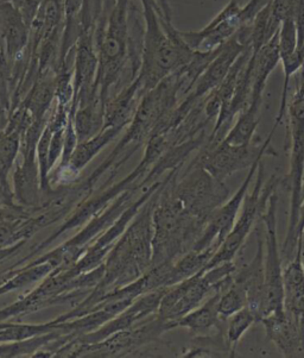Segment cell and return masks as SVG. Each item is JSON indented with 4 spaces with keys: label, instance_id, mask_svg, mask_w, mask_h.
Wrapping results in <instances>:
<instances>
[{
    "label": "cell",
    "instance_id": "cell-1",
    "mask_svg": "<svg viewBox=\"0 0 304 358\" xmlns=\"http://www.w3.org/2000/svg\"><path fill=\"white\" fill-rule=\"evenodd\" d=\"M145 20L142 64L138 76L139 92L144 96L168 76L193 60L195 52L182 38L178 29L163 17L154 0H140Z\"/></svg>",
    "mask_w": 304,
    "mask_h": 358
},
{
    "label": "cell",
    "instance_id": "cell-2",
    "mask_svg": "<svg viewBox=\"0 0 304 358\" xmlns=\"http://www.w3.org/2000/svg\"><path fill=\"white\" fill-rule=\"evenodd\" d=\"M289 171L287 185L290 192L289 223L282 256L293 259L298 241V222L304 181V79L288 103Z\"/></svg>",
    "mask_w": 304,
    "mask_h": 358
},
{
    "label": "cell",
    "instance_id": "cell-3",
    "mask_svg": "<svg viewBox=\"0 0 304 358\" xmlns=\"http://www.w3.org/2000/svg\"><path fill=\"white\" fill-rule=\"evenodd\" d=\"M281 179L276 176H271L268 182L265 183V166L261 159L257 171V181L254 183L252 191L246 195L233 229L222 241L220 247L217 248L203 271L217 267L222 263L231 262L236 259V256L239 255V252L243 250L247 237L252 232L258 220H261V215L269 203L270 196L278 191Z\"/></svg>",
    "mask_w": 304,
    "mask_h": 358
},
{
    "label": "cell",
    "instance_id": "cell-4",
    "mask_svg": "<svg viewBox=\"0 0 304 358\" xmlns=\"http://www.w3.org/2000/svg\"><path fill=\"white\" fill-rule=\"evenodd\" d=\"M278 127L273 124L266 140L256 145L254 142L246 145H233L225 141H207L200 154L191 164L205 168L215 179L225 182L226 179L237 171L249 169L259 156H277L271 148V141Z\"/></svg>",
    "mask_w": 304,
    "mask_h": 358
},
{
    "label": "cell",
    "instance_id": "cell-5",
    "mask_svg": "<svg viewBox=\"0 0 304 358\" xmlns=\"http://www.w3.org/2000/svg\"><path fill=\"white\" fill-rule=\"evenodd\" d=\"M173 192L187 211L207 222L229 195V188L224 181L215 179L205 168L195 164H190L180 182L174 180Z\"/></svg>",
    "mask_w": 304,
    "mask_h": 358
},
{
    "label": "cell",
    "instance_id": "cell-6",
    "mask_svg": "<svg viewBox=\"0 0 304 358\" xmlns=\"http://www.w3.org/2000/svg\"><path fill=\"white\" fill-rule=\"evenodd\" d=\"M277 205L278 192L276 191L270 196L266 210L261 219L265 227V301L263 318L284 307L282 251L277 239Z\"/></svg>",
    "mask_w": 304,
    "mask_h": 358
},
{
    "label": "cell",
    "instance_id": "cell-7",
    "mask_svg": "<svg viewBox=\"0 0 304 358\" xmlns=\"http://www.w3.org/2000/svg\"><path fill=\"white\" fill-rule=\"evenodd\" d=\"M263 157L264 156H259L254 161V164L249 168L247 176L241 183L240 187L238 188V191L210 215L208 222L205 224V230L196 244L194 245L193 250H205L214 244H217L220 247L222 241L233 229L253 178L257 176L258 167Z\"/></svg>",
    "mask_w": 304,
    "mask_h": 358
},
{
    "label": "cell",
    "instance_id": "cell-8",
    "mask_svg": "<svg viewBox=\"0 0 304 358\" xmlns=\"http://www.w3.org/2000/svg\"><path fill=\"white\" fill-rule=\"evenodd\" d=\"M241 8L238 0H231L205 28L198 31H180L182 38L194 52H213L222 48L245 24Z\"/></svg>",
    "mask_w": 304,
    "mask_h": 358
},
{
    "label": "cell",
    "instance_id": "cell-9",
    "mask_svg": "<svg viewBox=\"0 0 304 358\" xmlns=\"http://www.w3.org/2000/svg\"><path fill=\"white\" fill-rule=\"evenodd\" d=\"M265 238L259 231L257 239V250L249 262L237 264L233 280L244 287L247 295V307L261 322L264 315L265 301Z\"/></svg>",
    "mask_w": 304,
    "mask_h": 358
},
{
    "label": "cell",
    "instance_id": "cell-10",
    "mask_svg": "<svg viewBox=\"0 0 304 358\" xmlns=\"http://www.w3.org/2000/svg\"><path fill=\"white\" fill-rule=\"evenodd\" d=\"M270 342L285 357H304V330L284 310H275L261 320Z\"/></svg>",
    "mask_w": 304,
    "mask_h": 358
},
{
    "label": "cell",
    "instance_id": "cell-11",
    "mask_svg": "<svg viewBox=\"0 0 304 358\" xmlns=\"http://www.w3.org/2000/svg\"><path fill=\"white\" fill-rule=\"evenodd\" d=\"M222 291H217L210 298L205 299L200 306L190 310L189 313L183 315L174 322H168L169 330L176 327H184L195 334H207L210 331L217 330L225 332L227 320L222 319L219 315L217 303Z\"/></svg>",
    "mask_w": 304,
    "mask_h": 358
},
{
    "label": "cell",
    "instance_id": "cell-12",
    "mask_svg": "<svg viewBox=\"0 0 304 358\" xmlns=\"http://www.w3.org/2000/svg\"><path fill=\"white\" fill-rule=\"evenodd\" d=\"M252 57L254 64H253L252 92H251L249 103H263V94H264L270 74L273 72L277 64L281 62L280 47H278V31L268 43L264 44L259 49V52L256 54L252 52Z\"/></svg>",
    "mask_w": 304,
    "mask_h": 358
},
{
    "label": "cell",
    "instance_id": "cell-13",
    "mask_svg": "<svg viewBox=\"0 0 304 358\" xmlns=\"http://www.w3.org/2000/svg\"><path fill=\"white\" fill-rule=\"evenodd\" d=\"M22 145V135L16 131L0 129V201L13 203L15 193H12L8 183V174L11 171L17 154Z\"/></svg>",
    "mask_w": 304,
    "mask_h": 358
},
{
    "label": "cell",
    "instance_id": "cell-14",
    "mask_svg": "<svg viewBox=\"0 0 304 358\" xmlns=\"http://www.w3.org/2000/svg\"><path fill=\"white\" fill-rule=\"evenodd\" d=\"M123 128L113 127V128L103 129L101 131L92 137L89 140L79 142L76 145L74 154L71 156V162L68 167L75 173L76 176L82 168L87 166L88 162L103 149L107 143H110L115 136L122 132Z\"/></svg>",
    "mask_w": 304,
    "mask_h": 358
},
{
    "label": "cell",
    "instance_id": "cell-15",
    "mask_svg": "<svg viewBox=\"0 0 304 358\" xmlns=\"http://www.w3.org/2000/svg\"><path fill=\"white\" fill-rule=\"evenodd\" d=\"M261 103H249V106L238 115L237 122L229 129L222 140L233 145L252 143L259 124Z\"/></svg>",
    "mask_w": 304,
    "mask_h": 358
},
{
    "label": "cell",
    "instance_id": "cell-16",
    "mask_svg": "<svg viewBox=\"0 0 304 358\" xmlns=\"http://www.w3.org/2000/svg\"><path fill=\"white\" fill-rule=\"evenodd\" d=\"M64 332L56 329L52 332L48 334H40L32 338L24 339L20 342L3 343L0 344V357H20V356H27V355H32L34 352L38 351L48 345L49 343L59 338V336H62Z\"/></svg>",
    "mask_w": 304,
    "mask_h": 358
},
{
    "label": "cell",
    "instance_id": "cell-17",
    "mask_svg": "<svg viewBox=\"0 0 304 358\" xmlns=\"http://www.w3.org/2000/svg\"><path fill=\"white\" fill-rule=\"evenodd\" d=\"M254 322H258L257 317L252 310L246 306L231 315L226 324V343L231 356H234L238 343L244 337V334L251 329Z\"/></svg>",
    "mask_w": 304,
    "mask_h": 358
},
{
    "label": "cell",
    "instance_id": "cell-18",
    "mask_svg": "<svg viewBox=\"0 0 304 358\" xmlns=\"http://www.w3.org/2000/svg\"><path fill=\"white\" fill-rule=\"evenodd\" d=\"M56 322L52 320L45 324H15L0 330V344L3 343L20 342L24 339L32 338L40 334H48L56 330Z\"/></svg>",
    "mask_w": 304,
    "mask_h": 358
},
{
    "label": "cell",
    "instance_id": "cell-19",
    "mask_svg": "<svg viewBox=\"0 0 304 358\" xmlns=\"http://www.w3.org/2000/svg\"><path fill=\"white\" fill-rule=\"evenodd\" d=\"M247 306V295H246L244 287L240 283L232 281L225 291L222 292L219 303H217V310L219 315L222 319H227L237 313L238 310Z\"/></svg>",
    "mask_w": 304,
    "mask_h": 358
},
{
    "label": "cell",
    "instance_id": "cell-20",
    "mask_svg": "<svg viewBox=\"0 0 304 358\" xmlns=\"http://www.w3.org/2000/svg\"><path fill=\"white\" fill-rule=\"evenodd\" d=\"M278 47H280L281 60L296 52L297 28L295 18H289V20H284L280 27Z\"/></svg>",
    "mask_w": 304,
    "mask_h": 358
},
{
    "label": "cell",
    "instance_id": "cell-21",
    "mask_svg": "<svg viewBox=\"0 0 304 358\" xmlns=\"http://www.w3.org/2000/svg\"><path fill=\"white\" fill-rule=\"evenodd\" d=\"M269 6L271 18L278 25L289 18H295V0H271Z\"/></svg>",
    "mask_w": 304,
    "mask_h": 358
},
{
    "label": "cell",
    "instance_id": "cell-22",
    "mask_svg": "<svg viewBox=\"0 0 304 358\" xmlns=\"http://www.w3.org/2000/svg\"><path fill=\"white\" fill-rule=\"evenodd\" d=\"M294 17L297 28V50L304 52V0H295Z\"/></svg>",
    "mask_w": 304,
    "mask_h": 358
},
{
    "label": "cell",
    "instance_id": "cell-23",
    "mask_svg": "<svg viewBox=\"0 0 304 358\" xmlns=\"http://www.w3.org/2000/svg\"><path fill=\"white\" fill-rule=\"evenodd\" d=\"M42 1L43 0H24L23 4L20 6V13L29 27H31L32 22L40 10Z\"/></svg>",
    "mask_w": 304,
    "mask_h": 358
},
{
    "label": "cell",
    "instance_id": "cell-24",
    "mask_svg": "<svg viewBox=\"0 0 304 358\" xmlns=\"http://www.w3.org/2000/svg\"><path fill=\"white\" fill-rule=\"evenodd\" d=\"M27 241H28V239H23V241H20V242L13 244V245H10V247H0V262H1L3 259H6V257H10V256L13 255V254H16L17 251H20V248L25 245Z\"/></svg>",
    "mask_w": 304,
    "mask_h": 358
},
{
    "label": "cell",
    "instance_id": "cell-25",
    "mask_svg": "<svg viewBox=\"0 0 304 358\" xmlns=\"http://www.w3.org/2000/svg\"><path fill=\"white\" fill-rule=\"evenodd\" d=\"M157 3L158 8H161L163 17L166 18L168 22H171L173 20V13H171V8H170L169 1L168 0H154Z\"/></svg>",
    "mask_w": 304,
    "mask_h": 358
},
{
    "label": "cell",
    "instance_id": "cell-26",
    "mask_svg": "<svg viewBox=\"0 0 304 358\" xmlns=\"http://www.w3.org/2000/svg\"><path fill=\"white\" fill-rule=\"evenodd\" d=\"M296 251L300 254L301 262L303 264L304 268V227L301 230L298 241H297Z\"/></svg>",
    "mask_w": 304,
    "mask_h": 358
},
{
    "label": "cell",
    "instance_id": "cell-27",
    "mask_svg": "<svg viewBox=\"0 0 304 358\" xmlns=\"http://www.w3.org/2000/svg\"><path fill=\"white\" fill-rule=\"evenodd\" d=\"M304 227V193L303 196H302V203H301L300 207V222H298V236H300V232L302 229Z\"/></svg>",
    "mask_w": 304,
    "mask_h": 358
},
{
    "label": "cell",
    "instance_id": "cell-28",
    "mask_svg": "<svg viewBox=\"0 0 304 358\" xmlns=\"http://www.w3.org/2000/svg\"><path fill=\"white\" fill-rule=\"evenodd\" d=\"M13 6H16L17 8H20L22 4H23L24 0H8Z\"/></svg>",
    "mask_w": 304,
    "mask_h": 358
},
{
    "label": "cell",
    "instance_id": "cell-29",
    "mask_svg": "<svg viewBox=\"0 0 304 358\" xmlns=\"http://www.w3.org/2000/svg\"><path fill=\"white\" fill-rule=\"evenodd\" d=\"M12 322H5V320H0V330H3L5 327H8V325H11Z\"/></svg>",
    "mask_w": 304,
    "mask_h": 358
},
{
    "label": "cell",
    "instance_id": "cell-30",
    "mask_svg": "<svg viewBox=\"0 0 304 358\" xmlns=\"http://www.w3.org/2000/svg\"><path fill=\"white\" fill-rule=\"evenodd\" d=\"M303 78H304V73H303Z\"/></svg>",
    "mask_w": 304,
    "mask_h": 358
}]
</instances>
